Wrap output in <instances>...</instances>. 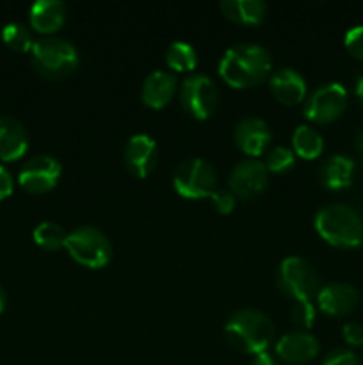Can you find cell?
Here are the masks:
<instances>
[{
    "mask_svg": "<svg viewBox=\"0 0 363 365\" xmlns=\"http://www.w3.org/2000/svg\"><path fill=\"white\" fill-rule=\"evenodd\" d=\"M182 107L196 120H206L219 103L217 86L209 75L191 73L184 78L180 89Z\"/></svg>",
    "mask_w": 363,
    "mask_h": 365,
    "instance_id": "cell-8",
    "label": "cell"
},
{
    "mask_svg": "<svg viewBox=\"0 0 363 365\" xmlns=\"http://www.w3.org/2000/svg\"><path fill=\"white\" fill-rule=\"evenodd\" d=\"M292 145H294L295 153L302 159H315L322 153L324 139L315 128L308 125H299L292 135Z\"/></svg>",
    "mask_w": 363,
    "mask_h": 365,
    "instance_id": "cell-22",
    "label": "cell"
},
{
    "mask_svg": "<svg viewBox=\"0 0 363 365\" xmlns=\"http://www.w3.org/2000/svg\"><path fill=\"white\" fill-rule=\"evenodd\" d=\"M125 164L128 171L139 178L148 177L157 164V143L148 134H135L128 139L125 146Z\"/></svg>",
    "mask_w": 363,
    "mask_h": 365,
    "instance_id": "cell-14",
    "label": "cell"
},
{
    "mask_svg": "<svg viewBox=\"0 0 363 365\" xmlns=\"http://www.w3.org/2000/svg\"><path fill=\"white\" fill-rule=\"evenodd\" d=\"M28 135L21 121L0 116V160H16L27 152Z\"/></svg>",
    "mask_w": 363,
    "mask_h": 365,
    "instance_id": "cell-18",
    "label": "cell"
},
{
    "mask_svg": "<svg viewBox=\"0 0 363 365\" xmlns=\"http://www.w3.org/2000/svg\"><path fill=\"white\" fill-rule=\"evenodd\" d=\"M173 185L184 198H210L216 192V168L205 159L189 157L173 170Z\"/></svg>",
    "mask_w": 363,
    "mask_h": 365,
    "instance_id": "cell-6",
    "label": "cell"
},
{
    "mask_svg": "<svg viewBox=\"0 0 363 365\" xmlns=\"http://www.w3.org/2000/svg\"><path fill=\"white\" fill-rule=\"evenodd\" d=\"M228 342L242 353L265 351L274 337V324L267 314L256 309H242L231 314L224 324Z\"/></svg>",
    "mask_w": 363,
    "mask_h": 365,
    "instance_id": "cell-2",
    "label": "cell"
},
{
    "mask_svg": "<svg viewBox=\"0 0 363 365\" xmlns=\"http://www.w3.org/2000/svg\"><path fill=\"white\" fill-rule=\"evenodd\" d=\"M356 95H358V98L363 103V75L358 78V84H356Z\"/></svg>",
    "mask_w": 363,
    "mask_h": 365,
    "instance_id": "cell-35",
    "label": "cell"
},
{
    "mask_svg": "<svg viewBox=\"0 0 363 365\" xmlns=\"http://www.w3.org/2000/svg\"><path fill=\"white\" fill-rule=\"evenodd\" d=\"M178 81L171 71L155 70L152 73L146 75L144 82L141 88V98L142 102L153 109H160L169 100L173 98L174 91H177Z\"/></svg>",
    "mask_w": 363,
    "mask_h": 365,
    "instance_id": "cell-17",
    "label": "cell"
},
{
    "mask_svg": "<svg viewBox=\"0 0 363 365\" xmlns=\"http://www.w3.org/2000/svg\"><path fill=\"white\" fill-rule=\"evenodd\" d=\"M34 237L36 245L41 246L45 250H59L64 248V242H66L68 232L60 227L59 223H53V221H43L38 227L34 228Z\"/></svg>",
    "mask_w": 363,
    "mask_h": 365,
    "instance_id": "cell-24",
    "label": "cell"
},
{
    "mask_svg": "<svg viewBox=\"0 0 363 365\" xmlns=\"http://www.w3.org/2000/svg\"><path fill=\"white\" fill-rule=\"evenodd\" d=\"M166 63L177 71H191L198 64V53L191 43L173 41L166 50Z\"/></svg>",
    "mask_w": 363,
    "mask_h": 365,
    "instance_id": "cell-23",
    "label": "cell"
},
{
    "mask_svg": "<svg viewBox=\"0 0 363 365\" xmlns=\"http://www.w3.org/2000/svg\"><path fill=\"white\" fill-rule=\"evenodd\" d=\"M347 89L340 82H327L312 91L305 102V116L315 123H331L347 107Z\"/></svg>",
    "mask_w": 363,
    "mask_h": 365,
    "instance_id": "cell-9",
    "label": "cell"
},
{
    "mask_svg": "<svg viewBox=\"0 0 363 365\" xmlns=\"http://www.w3.org/2000/svg\"><path fill=\"white\" fill-rule=\"evenodd\" d=\"M2 39L9 48L16 50V52H27L32 50V34L23 24L20 21H11L2 29Z\"/></svg>",
    "mask_w": 363,
    "mask_h": 365,
    "instance_id": "cell-25",
    "label": "cell"
},
{
    "mask_svg": "<svg viewBox=\"0 0 363 365\" xmlns=\"http://www.w3.org/2000/svg\"><path fill=\"white\" fill-rule=\"evenodd\" d=\"M276 284L290 298L310 299L319 289V273L305 257L292 255L278 266Z\"/></svg>",
    "mask_w": 363,
    "mask_h": 365,
    "instance_id": "cell-7",
    "label": "cell"
},
{
    "mask_svg": "<svg viewBox=\"0 0 363 365\" xmlns=\"http://www.w3.org/2000/svg\"><path fill=\"white\" fill-rule=\"evenodd\" d=\"M31 63L41 77L59 81L78 66V52L70 41L60 38H41L32 45Z\"/></svg>",
    "mask_w": 363,
    "mask_h": 365,
    "instance_id": "cell-4",
    "label": "cell"
},
{
    "mask_svg": "<svg viewBox=\"0 0 363 365\" xmlns=\"http://www.w3.org/2000/svg\"><path fill=\"white\" fill-rule=\"evenodd\" d=\"M345 342L351 346H363V324L359 323H347L342 330Z\"/></svg>",
    "mask_w": 363,
    "mask_h": 365,
    "instance_id": "cell-31",
    "label": "cell"
},
{
    "mask_svg": "<svg viewBox=\"0 0 363 365\" xmlns=\"http://www.w3.org/2000/svg\"><path fill=\"white\" fill-rule=\"evenodd\" d=\"M320 365H359V360L356 356V353L344 348H338L327 353Z\"/></svg>",
    "mask_w": 363,
    "mask_h": 365,
    "instance_id": "cell-29",
    "label": "cell"
},
{
    "mask_svg": "<svg viewBox=\"0 0 363 365\" xmlns=\"http://www.w3.org/2000/svg\"><path fill=\"white\" fill-rule=\"evenodd\" d=\"M294 164H295V153L294 150L287 148V146H274V148L267 153V160H265L267 171L283 173V171L290 170Z\"/></svg>",
    "mask_w": 363,
    "mask_h": 365,
    "instance_id": "cell-26",
    "label": "cell"
},
{
    "mask_svg": "<svg viewBox=\"0 0 363 365\" xmlns=\"http://www.w3.org/2000/svg\"><path fill=\"white\" fill-rule=\"evenodd\" d=\"M320 237L337 248H356L363 242V220L345 203H330L315 214Z\"/></svg>",
    "mask_w": 363,
    "mask_h": 365,
    "instance_id": "cell-3",
    "label": "cell"
},
{
    "mask_svg": "<svg viewBox=\"0 0 363 365\" xmlns=\"http://www.w3.org/2000/svg\"><path fill=\"white\" fill-rule=\"evenodd\" d=\"M267 182H269V175H267L265 163L253 157L238 160L231 168L230 177H228L230 191L233 192L235 198L242 200L256 198L267 187Z\"/></svg>",
    "mask_w": 363,
    "mask_h": 365,
    "instance_id": "cell-10",
    "label": "cell"
},
{
    "mask_svg": "<svg viewBox=\"0 0 363 365\" xmlns=\"http://www.w3.org/2000/svg\"><path fill=\"white\" fill-rule=\"evenodd\" d=\"M319 178L324 187L333 189V191L349 187L352 178H354V160L347 155H342V153L327 157L320 164Z\"/></svg>",
    "mask_w": 363,
    "mask_h": 365,
    "instance_id": "cell-20",
    "label": "cell"
},
{
    "mask_svg": "<svg viewBox=\"0 0 363 365\" xmlns=\"http://www.w3.org/2000/svg\"><path fill=\"white\" fill-rule=\"evenodd\" d=\"M219 7L224 16L246 25L260 24L267 14L263 0H221Z\"/></svg>",
    "mask_w": 363,
    "mask_h": 365,
    "instance_id": "cell-21",
    "label": "cell"
},
{
    "mask_svg": "<svg viewBox=\"0 0 363 365\" xmlns=\"http://www.w3.org/2000/svg\"><path fill=\"white\" fill-rule=\"evenodd\" d=\"M345 48L356 57V59L363 61V25H356L347 31L344 38Z\"/></svg>",
    "mask_w": 363,
    "mask_h": 365,
    "instance_id": "cell-28",
    "label": "cell"
},
{
    "mask_svg": "<svg viewBox=\"0 0 363 365\" xmlns=\"http://www.w3.org/2000/svg\"><path fill=\"white\" fill-rule=\"evenodd\" d=\"M251 365H280V362L267 351H262L255 355V360H253Z\"/></svg>",
    "mask_w": 363,
    "mask_h": 365,
    "instance_id": "cell-33",
    "label": "cell"
},
{
    "mask_svg": "<svg viewBox=\"0 0 363 365\" xmlns=\"http://www.w3.org/2000/svg\"><path fill=\"white\" fill-rule=\"evenodd\" d=\"M270 53L256 43H237L221 57L219 75L233 88H251L270 73Z\"/></svg>",
    "mask_w": 363,
    "mask_h": 365,
    "instance_id": "cell-1",
    "label": "cell"
},
{
    "mask_svg": "<svg viewBox=\"0 0 363 365\" xmlns=\"http://www.w3.org/2000/svg\"><path fill=\"white\" fill-rule=\"evenodd\" d=\"M270 128L265 120L258 116H246L235 125L233 139L235 145L253 159L262 155L270 143Z\"/></svg>",
    "mask_w": 363,
    "mask_h": 365,
    "instance_id": "cell-13",
    "label": "cell"
},
{
    "mask_svg": "<svg viewBox=\"0 0 363 365\" xmlns=\"http://www.w3.org/2000/svg\"><path fill=\"white\" fill-rule=\"evenodd\" d=\"M356 150H358L359 157H362V159H363V130L359 132L358 138H356Z\"/></svg>",
    "mask_w": 363,
    "mask_h": 365,
    "instance_id": "cell-34",
    "label": "cell"
},
{
    "mask_svg": "<svg viewBox=\"0 0 363 365\" xmlns=\"http://www.w3.org/2000/svg\"><path fill=\"white\" fill-rule=\"evenodd\" d=\"M290 319L295 327L302 328H312L313 321H315V307L310 299H295L294 307L290 310Z\"/></svg>",
    "mask_w": 363,
    "mask_h": 365,
    "instance_id": "cell-27",
    "label": "cell"
},
{
    "mask_svg": "<svg viewBox=\"0 0 363 365\" xmlns=\"http://www.w3.org/2000/svg\"><path fill=\"white\" fill-rule=\"evenodd\" d=\"M319 341L305 330H294L281 335L276 342V355L288 364H302L319 355Z\"/></svg>",
    "mask_w": 363,
    "mask_h": 365,
    "instance_id": "cell-15",
    "label": "cell"
},
{
    "mask_svg": "<svg viewBox=\"0 0 363 365\" xmlns=\"http://www.w3.org/2000/svg\"><path fill=\"white\" fill-rule=\"evenodd\" d=\"M28 18L38 32H56L66 20V4L63 0H36L31 6Z\"/></svg>",
    "mask_w": 363,
    "mask_h": 365,
    "instance_id": "cell-19",
    "label": "cell"
},
{
    "mask_svg": "<svg viewBox=\"0 0 363 365\" xmlns=\"http://www.w3.org/2000/svg\"><path fill=\"white\" fill-rule=\"evenodd\" d=\"M317 303L327 316L344 317L354 312L359 305V292L354 285L333 282L317 292Z\"/></svg>",
    "mask_w": 363,
    "mask_h": 365,
    "instance_id": "cell-12",
    "label": "cell"
},
{
    "mask_svg": "<svg viewBox=\"0 0 363 365\" xmlns=\"http://www.w3.org/2000/svg\"><path fill=\"white\" fill-rule=\"evenodd\" d=\"M64 248L78 264L93 267V269L107 266L112 257V246H110L109 237L100 228L89 227V225L71 230L64 242Z\"/></svg>",
    "mask_w": 363,
    "mask_h": 365,
    "instance_id": "cell-5",
    "label": "cell"
},
{
    "mask_svg": "<svg viewBox=\"0 0 363 365\" xmlns=\"http://www.w3.org/2000/svg\"><path fill=\"white\" fill-rule=\"evenodd\" d=\"M210 200H212L214 205H216V209L221 214H230L235 209V202H237L233 192L226 191V189H216V192L210 196Z\"/></svg>",
    "mask_w": 363,
    "mask_h": 365,
    "instance_id": "cell-30",
    "label": "cell"
},
{
    "mask_svg": "<svg viewBox=\"0 0 363 365\" xmlns=\"http://www.w3.org/2000/svg\"><path fill=\"white\" fill-rule=\"evenodd\" d=\"M60 163L52 155H36L21 166L18 182L25 191L41 195L57 185L60 178Z\"/></svg>",
    "mask_w": 363,
    "mask_h": 365,
    "instance_id": "cell-11",
    "label": "cell"
},
{
    "mask_svg": "<svg viewBox=\"0 0 363 365\" xmlns=\"http://www.w3.org/2000/svg\"><path fill=\"white\" fill-rule=\"evenodd\" d=\"M269 86L273 95L287 106H295L306 96V81L294 68H278L270 73Z\"/></svg>",
    "mask_w": 363,
    "mask_h": 365,
    "instance_id": "cell-16",
    "label": "cell"
},
{
    "mask_svg": "<svg viewBox=\"0 0 363 365\" xmlns=\"http://www.w3.org/2000/svg\"><path fill=\"white\" fill-rule=\"evenodd\" d=\"M13 195V177L4 166H0V200Z\"/></svg>",
    "mask_w": 363,
    "mask_h": 365,
    "instance_id": "cell-32",
    "label": "cell"
},
{
    "mask_svg": "<svg viewBox=\"0 0 363 365\" xmlns=\"http://www.w3.org/2000/svg\"><path fill=\"white\" fill-rule=\"evenodd\" d=\"M4 309H6V296H4L2 289H0V314L4 312Z\"/></svg>",
    "mask_w": 363,
    "mask_h": 365,
    "instance_id": "cell-36",
    "label": "cell"
}]
</instances>
